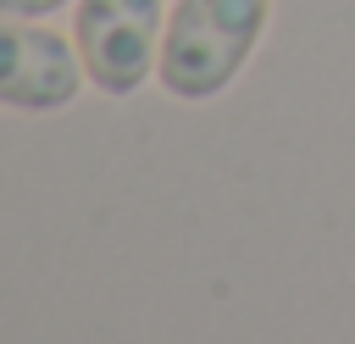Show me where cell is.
Instances as JSON below:
<instances>
[{
	"instance_id": "6da1fadb",
	"label": "cell",
	"mask_w": 355,
	"mask_h": 344,
	"mask_svg": "<svg viewBox=\"0 0 355 344\" xmlns=\"http://www.w3.org/2000/svg\"><path fill=\"white\" fill-rule=\"evenodd\" d=\"M272 0H178L161 39V83L178 100L222 94L250 61Z\"/></svg>"
},
{
	"instance_id": "7a4b0ae2",
	"label": "cell",
	"mask_w": 355,
	"mask_h": 344,
	"mask_svg": "<svg viewBox=\"0 0 355 344\" xmlns=\"http://www.w3.org/2000/svg\"><path fill=\"white\" fill-rule=\"evenodd\" d=\"M161 0H83L78 6V50L89 83L105 94H133L155 61Z\"/></svg>"
},
{
	"instance_id": "3957f363",
	"label": "cell",
	"mask_w": 355,
	"mask_h": 344,
	"mask_svg": "<svg viewBox=\"0 0 355 344\" xmlns=\"http://www.w3.org/2000/svg\"><path fill=\"white\" fill-rule=\"evenodd\" d=\"M78 89H83V67L61 33L0 17V105L61 111L67 100H78Z\"/></svg>"
},
{
	"instance_id": "277c9868",
	"label": "cell",
	"mask_w": 355,
	"mask_h": 344,
	"mask_svg": "<svg viewBox=\"0 0 355 344\" xmlns=\"http://www.w3.org/2000/svg\"><path fill=\"white\" fill-rule=\"evenodd\" d=\"M67 0H0V17H50Z\"/></svg>"
}]
</instances>
